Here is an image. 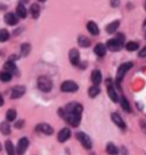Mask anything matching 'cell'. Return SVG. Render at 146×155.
I'll return each instance as SVG.
<instances>
[{"mask_svg": "<svg viewBox=\"0 0 146 155\" xmlns=\"http://www.w3.org/2000/svg\"><path fill=\"white\" fill-rule=\"evenodd\" d=\"M77 139L81 143V145H82L86 150H90V148L93 147V141L90 139V137H89L87 134H85V132H78V134H77Z\"/></svg>", "mask_w": 146, "mask_h": 155, "instance_id": "cell-4", "label": "cell"}, {"mask_svg": "<svg viewBox=\"0 0 146 155\" xmlns=\"http://www.w3.org/2000/svg\"><path fill=\"white\" fill-rule=\"evenodd\" d=\"M119 25H120V22H119V21H113V22H111L110 24H107L106 32L107 33H110V34L114 33V32L119 29Z\"/></svg>", "mask_w": 146, "mask_h": 155, "instance_id": "cell-19", "label": "cell"}, {"mask_svg": "<svg viewBox=\"0 0 146 155\" xmlns=\"http://www.w3.org/2000/svg\"><path fill=\"white\" fill-rule=\"evenodd\" d=\"M132 66H134V63H132V62H127V63H123L122 65H120V68H118L117 78H115V84L118 86L119 89H121V81L123 80L124 75H126L127 72H128Z\"/></svg>", "mask_w": 146, "mask_h": 155, "instance_id": "cell-2", "label": "cell"}, {"mask_svg": "<svg viewBox=\"0 0 146 155\" xmlns=\"http://www.w3.org/2000/svg\"><path fill=\"white\" fill-rule=\"evenodd\" d=\"M107 94H108V96H110L112 102L114 103L119 102V97H118V94L115 91V89H114V86L111 82V80L107 81Z\"/></svg>", "mask_w": 146, "mask_h": 155, "instance_id": "cell-11", "label": "cell"}, {"mask_svg": "<svg viewBox=\"0 0 146 155\" xmlns=\"http://www.w3.org/2000/svg\"><path fill=\"white\" fill-rule=\"evenodd\" d=\"M4 105V97H2V95L0 94V107Z\"/></svg>", "mask_w": 146, "mask_h": 155, "instance_id": "cell-38", "label": "cell"}, {"mask_svg": "<svg viewBox=\"0 0 146 155\" xmlns=\"http://www.w3.org/2000/svg\"><path fill=\"white\" fill-rule=\"evenodd\" d=\"M31 51V46L30 44H23L21 46V53H22V56H28Z\"/></svg>", "mask_w": 146, "mask_h": 155, "instance_id": "cell-32", "label": "cell"}, {"mask_svg": "<svg viewBox=\"0 0 146 155\" xmlns=\"http://www.w3.org/2000/svg\"><path fill=\"white\" fill-rule=\"evenodd\" d=\"M16 15H17L18 18H25L26 17L28 10L25 9V7L22 4H20V5L17 6V8H16Z\"/></svg>", "mask_w": 146, "mask_h": 155, "instance_id": "cell-21", "label": "cell"}, {"mask_svg": "<svg viewBox=\"0 0 146 155\" xmlns=\"http://www.w3.org/2000/svg\"><path fill=\"white\" fill-rule=\"evenodd\" d=\"M29 147V139L28 138H21L18 140V144H17V148H16V153L18 155H23L25 153V150H28Z\"/></svg>", "mask_w": 146, "mask_h": 155, "instance_id": "cell-8", "label": "cell"}, {"mask_svg": "<svg viewBox=\"0 0 146 155\" xmlns=\"http://www.w3.org/2000/svg\"><path fill=\"white\" fill-rule=\"evenodd\" d=\"M120 104H121V107L123 108V111H126L127 113H130V112H131V107H130V104H129L128 99H127L124 96L121 97V99H120Z\"/></svg>", "mask_w": 146, "mask_h": 155, "instance_id": "cell-23", "label": "cell"}, {"mask_svg": "<svg viewBox=\"0 0 146 155\" xmlns=\"http://www.w3.org/2000/svg\"><path fill=\"white\" fill-rule=\"evenodd\" d=\"M111 119H112V121L114 122V124L119 127L120 129H123V130L126 129V122L123 121V119H122L118 113H112Z\"/></svg>", "mask_w": 146, "mask_h": 155, "instance_id": "cell-12", "label": "cell"}, {"mask_svg": "<svg viewBox=\"0 0 146 155\" xmlns=\"http://www.w3.org/2000/svg\"><path fill=\"white\" fill-rule=\"evenodd\" d=\"M94 51H95V54L97 55L98 57H103L106 54V46L103 44H97L94 48Z\"/></svg>", "mask_w": 146, "mask_h": 155, "instance_id": "cell-16", "label": "cell"}, {"mask_svg": "<svg viewBox=\"0 0 146 155\" xmlns=\"http://www.w3.org/2000/svg\"><path fill=\"white\" fill-rule=\"evenodd\" d=\"M145 9H146V5H145Z\"/></svg>", "mask_w": 146, "mask_h": 155, "instance_id": "cell-42", "label": "cell"}, {"mask_svg": "<svg viewBox=\"0 0 146 155\" xmlns=\"http://www.w3.org/2000/svg\"><path fill=\"white\" fill-rule=\"evenodd\" d=\"M2 150V147H1V144H0V150Z\"/></svg>", "mask_w": 146, "mask_h": 155, "instance_id": "cell-41", "label": "cell"}, {"mask_svg": "<svg viewBox=\"0 0 146 155\" xmlns=\"http://www.w3.org/2000/svg\"><path fill=\"white\" fill-rule=\"evenodd\" d=\"M138 56H139V57H146V47H144V48H143L141 51H139Z\"/></svg>", "mask_w": 146, "mask_h": 155, "instance_id": "cell-34", "label": "cell"}, {"mask_svg": "<svg viewBox=\"0 0 146 155\" xmlns=\"http://www.w3.org/2000/svg\"><path fill=\"white\" fill-rule=\"evenodd\" d=\"M5 148H6V152H7V154L8 155H15L16 154L14 145H13V143H12L10 140H7L5 143Z\"/></svg>", "mask_w": 146, "mask_h": 155, "instance_id": "cell-29", "label": "cell"}, {"mask_svg": "<svg viewBox=\"0 0 146 155\" xmlns=\"http://www.w3.org/2000/svg\"><path fill=\"white\" fill-rule=\"evenodd\" d=\"M16 116H17L16 111L13 110V108H10V110H8L7 113H6V120H7L8 122H13L16 120Z\"/></svg>", "mask_w": 146, "mask_h": 155, "instance_id": "cell-26", "label": "cell"}, {"mask_svg": "<svg viewBox=\"0 0 146 155\" xmlns=\"http://www.w3.org/2000/svg\"><path fill=\"white\" fill-rule=\"evenodd\" d=\"M70 137H71V130H70L68 128H63V129L58 132L57 139H58V141H61V143H65Z\"/></svg>", "mask_w": 146, "mask_h": 155, "instance_id": "cell-13", "label": "cell"}, {"mask_svg": "<svg viewBox=\"0 0 146 155\" xmlns=\"http://www.w3.org/2000/svg\"><path fill=\"white\" fill-rule=\"evenodd\" d=\"M39 1H41V2H45V1H46V0H39Z\"/></svg>", "mask_w": 146, "mask_h": 155, "instance_id": "cell-40", "label": "cell"}, {"mask_svg": "<svg viewBox=\"0 0 146 155\" xmlns=\"http://www.w3.org/2000/svg\"><path fill=\"white\" fill-rule=\"evenodd\" d=\"M26 91L24 86H15L13 89H12V94H10V98L12 99H17V98H21Z\"/></svg>", "mask_w": 146, "mask_h": 155, "instance_id": "cell-9", "label": "cell"}, {"mask_svg": "<svg viewBox=\"0 0 146 155\" xmlns=\"http://www.w3.org/2000/svg\"><path fill=\"white\" fill-rule=\"evenodd\" d=\"M38 88L42 92H49L53 89V81L48 77L41 75L38 78Z\"/></svg>", "mask_w": 146, "mask_h": 155, "instance_id": "cell-3", "label": "cell"}, {"mask_svg": "<svg viewBox=\"0 0 146 155\" xmlns=\"http://www.w3.org/2000/svg\"><path fill=\"white\" fill-rule=\"evenodd\" d=\"M23 126H24V121H23V120H21V121H18V122H16V123H15V127H16V128H18V129H20V128H22Z\"/></svg>", "mask_w": 146, "mask_h": 155, "instance_id": "cell-35", "label": "cell"}, {"mask_svg": "<svg viewBox=\"0 0 146 155\" xmlns=\"http://www.w3.org/2000/svg\"><path fill=\"white\" fill-rule=\"evenodd\" d=\"M13 78V74L7 71H1L0 72V81L1 82H9Z\"/></svg>", "mask_w": 146, "mask_h": 155, "instance_id": "cell-24", "label": "cell"}, {"mask_svg": "<svg viewBox=\"0 0 146 155\" xmlns=\"http://www.w3.org/2000/svg\"><path fill=\"white\" fill-rule=\"evenodd\" d=\"M141 129H143V130L146 132V122L145 121H141Z\"/></svg>", "mask_w": 146, "mask_h": 155, "instance_id": "cell-37", "label": "cell"}, {"mask_svg": "<svg viewBox=\"0 0 146 155\" xmlns=\"http://www.w3.org/2000/svg\"><path fill=\"white\" fill-rule=\"evenodd\" d=\"M122 47H123V44L121 41H119L117 38L110 39L106 42V49H110L111 51H119L122 49Z\"/></svg>", "mask_w": 146, "mask_h": 155, "instance_id": "cell-6", "label": "cell"}, {"mask_svg": "<svg viewBox=\"0 0 146 155\" xmlns=\"http://www.w3.org/2000/svg\"><path fill=\"white\" fill-rule=\"evenodd\" d=\"M9 39V32L6 29L0 30V42H5Z\"/></svg>", "mask_w": 146, "mask_h": 155, "instance_id": "cell-30", "label": "cell"}, {"mask_svg": "<svg viewBox=\"0 0 146 155\" xmlns=\"http://www.w3.org/2000/svg\"><path fill=\"white\" fill-rule=\"evenodd\" d=\"M106 152H107V154H110V155H118V153H119L118 147L114 145V144H112V143H108V144H107Z\"/></svg>", "mask_w": 146, "mask_h": 155, "instance_id": "cell-28", "label": "cell"}, {"mask_svg": "<svg viewBox=\"0 0 146 155\" xmlns=\"http://www.w3.org/2000/svg\"><path fill=\"white\" fill-rule=\"evenodd\" d=\"M119 5H120V0H111V6L112 7L117 8V7H119Z\"/></svg>", "mask_w": 146, "mask_h": 155, "instance_id": "cell-33", "label": "cell"}, {"mask_svg": "<svg viewBox=\"0 0 146 155\" xmlns=\"http://www.w3.org/2000/svg\"><path fill=\"white\" fill-rule=\"evenodd\" d=\"M4 71H7V72L9 73H17V66L15 65L14 62H12V61H8V62H6L5 65H4Z\"/></svg>", "mask_w": 146, "mask_h": 155, "instance_id": "cell-18", "label": "cell"}, {"mask_svg": "<svg viewBox=\"0 0 146 155\" xmlns=\"http://www.w3.org/2000/svg\"><path fill=\"white\" fill-rule=\"evenodd\" d=\"M30 13H31V15H32V17L33 18H38L40 15V7L38 4H32L31 5V7H30Z\"/></svg>", "mask_w": 146, "mask_h": 155, "instance_id": "cell-22", "label": "cell"}, {"mask_svg": "<svg viewBox=\"0 0 146 155\" xmlns=\"http://www.w3.org/2000/svg\"><path fill=\"white\" fill-rule=\"evenodd\" d=\"M91 81L95 86H98L99 83L102 82V73L99 70H94L91 73Z\"/></svg>", "mask_w": 146, "mask_h": 155, "instance_id": "cell-15", "label": "cell"}, {"mask_svg": "<svg viewBox=\"0 0 146 155\" xmlns=\"http://www.w3.org/2000/svg\"><path fill=\"white\" fill-rule=\"evenodd\" d=\"M99 92H101V89H99V87L94 84L93 87L89 88V90H88V95H89V97H91V98H95L96 96H98V95H99Z\"/></svg>", "mask_w": 146, "mask_h": 155, "instance_id": "cell-27", "label": "cell"}, {"mask_svg": "<svg viewBox=\"0 0 146 155\" xmlns=\"http://www.w3.org/2000/svg\"><path fill=\"white\" fill-rule=\"evenodd\" d=\"M87 30L89 31V33L93 35H98L99 34V29L98 25L95 22H88L87 23Z\"/></svg>", "mask_w": 146, "mask_h": 155, "instance_id": "cell-17", "label": "cell"}, {"mask_svg": "<svg viewBox=\"0 0 146 155\" xmlns=\"http://www.w3.org/2000/svg\"><path fill=\"white\" fill-rule=\"evenodd\" d=\"M117 39H118V40H119V41H121L122 44L124 42V35H123V34H122V33H119V34H118Z\"/></svg>", "mask_w": 146, "mask_h": 155, "instance_id": "cell-36", "label": "cell"}, {"mask_svg": "<svg viewBox=\"0 0 146 155\" xmlns=\"http://www.w3.org/2000/svg\"><path fill=\"white\" fill-rule=\"evenodd\" d=\"M4 19H5V22L8 25H16L18 23V17L14 13H7L5 15V17H4Z\"/></svg>", "mask_w": 146, "mask_h": 155, "instance_id": "cell-14", "label": "cell"}, {"mask_svg": "<svg viewBox=\"0 0 146 155\" xmlns=\"http://www.w3.org/2000/svg\"><path fill=\"white\" fill-rule=\"evenodd\" d=\"M35 131L40 132V134H44V135L50 136L53 135L54 129L53 127L50 126V124H48V123H39V124H37V127H35Z\"/></svg>", "mask_w": 146, "mask_h": 155, "instance_id": "cell-7", "label": "cell"}, {"mask_svg": "<svg viewBox=\"0 0 146 155\" xmlns=\"http://www.w3.org/2000/svg\"><path fill=\"white\" fill-rule=\"evenodd\" d=\"M0 131H1V134L2 135H9L10 134V126L8 122H1L0 123Z\"/></svg>", "mask_w": 146, "mask_h": 155, "instance_id": "cell-25", "label": "cell"}, {"mask_svg": "<svg viewBox=\"0 0 146 155\" xmlns=\"http://www.w3.org/2000/svg\"><path fill=\"white\" fill-rule=\"evenodd\" d=\"M143 29H144L146 31V19L144 21V23H143Z\"/></svg>", "mask_w": 146, "mask_h": 155, "instance_id": "cell-39", "label": "cell"}, {"mask_svg": "<svg viewBox=\"0 0 146 155\" xmlns=\"http://www.w3.org/2000/svg\"><path fill=\"white\" fill-rule=\"evenodd\" d=\"M68 58H70V62L74 66H78L80 64V54H79L78 49H71L70 53H68Z\"/></svg>", "mask_w": 146, "mask_h": 155, "instance_id": "cell-10", "label": "cell"}, {"mask_svg": "<svg viewBox=\"0 0 146 155\" xmlns=\"http://www.w3.org/2000/svg\"><path fill=\"white\" fill-rule=\"evenodd\" d=\"M83 107L79 103H70L66 105L65 108L58 110V114L68 122L70 126L78 127L81 122V115H82Z\"/></svg>", "mask_w": 146, "mask_h": 155, "instance_id": "cell-1", "label": "cell"}, {"mask_svg": "<svg viewBox=\"0 0 146 155\" xmlns=\"http://www.w3.org/2000/svg\"><path fill=\"white\" fill-rule=\"evenodd\" d=\"M78 44L80 47H82V48H88L91 42H90V40L87 38V37H85V35H80L78 38Z\"/></svg>", "mask_w": 146, "mask_h": 155, "instance_id": "cell-20", "label": "cell"}, {"mask_svg": "<svg viewBox=\"0 0 146 155\" xmlns=\"http://www.w3.org/2000/svg\"><path fill=\"white\" fill-rule=\"evenodd\" d=\"M138 47H139V45L137 44V42H135V41H129L126 45V49L128 51H135V50L138 49Z\"/></svg>", "mask_w": 146, "mask_h": 155, "instance_id": "cell-31", "label": "cell"}, {"mask_svg": "<svg viewBox=\"0 0 146 155\" xmlns=\"http://www.w3.org/2000/svg\"><path fill=\"white\" fill-rule=\"evenodd\" d=\"M79 86L74 81L68 80V81H64L61 86V90L63 92H75L78 91Z\"/></svg>", "mask_w": 146, "mask_h": 155, "instance_id": "cell-5", "label": "cell"}]
</instances>
